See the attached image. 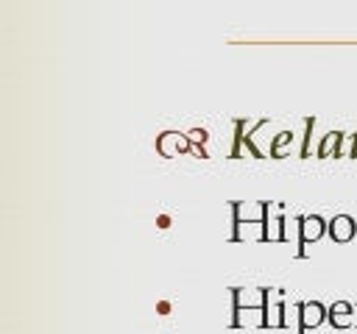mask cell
I'll return each mask as SVG.
<instances>
[{
    "label": "cell",
    "instance_id": "1",
    "mask_svg": "<svg viewBox=\"0 0 357 334\" xmlns=\"http://www.w3.org/2000/svg\"><path fill=\"white\" fill-rule=\"evenodd\" d=\"M298 228H301V237H298L296 256L304 259V256H307V245H310V242H318V239L326 234L329 220H324L321 214H301V217H298Z\"/></svg>",
    "mask_w": 357,
    "mask_h": 334
},
{
    "label": "cell",
    "instance_id": "2",
    "mask_svg": "<svg viewBox=\"0 0 357 334\" xmlns=\"http://www.w3.org/2000/svg\"><path fill=\"white\" fill-rule=\"evenodd\" d=\"M153 148L159 150V156L173 159V156L190 153L192 142H190V139H187V134H181V131H162V134L153 139Z\"/></svg>",
    "mask_w": 357,
    "mask_h": 334
},
{
    "label": "cell",
    "instance_id": "3",
    "mask_svg": "<svg viewBox=\"0 0 357 334\" xmlns=\"http://www.w3.org/2000/svg\"><path fill=\"white\" fill-rule=\"evenodd\" d=\"M329 317V309L321 301H298V334H307L310 328L321 326Z\"/></svg>",
    "mask_w": 357,
    "mask_h": 334
},
{
    "label": "cell",
    "instance_id": "4",
    "mask_svg": "<svg viewBox=\"0 0 357 334\" xmlns=\"http://www.w3.org/2000/svg\"><path fill=\"white\" fill-rule=\"evenodd\" d=\"M268 203L262 200H234L231 203V220L237 223H265Z\"/></svg>",
    "mask_w": 357,
    "mask_h": 334
},
{
    "label": "cell",
    "instance_id": "5",
    "mask_svg": "<svg viewBox=\"0 0 357 334\" xmlns=\"http://www.w3.org/2000/svg\"><path fill=\"white\" fill-rule=\"evenodd\" d=\"M265 328H287V303L282 301L279 289L268 292V303H265Z\"/></svg>",
    "mask_w": 357,
    "mask_h": 334
},
{
    "label": "cell",
    "instance_id": "6",
    "mask_svg": "<svg viewBox=\"0 0 357 334\" xmlns=\"http://www.w3.org/2000/svg\"><path fill=\"white\" fill-rule=\"evenodd\" d=\"M231 328H265V306H243L231 309Z\"/></svg>",
    "mask_w": 357,
    "mask_h": 334
},
{
    "label": "cell",
    "instance_id": "7",
    "mask_svg": "<svg viewBox=\"0 0 357 334\" xmlns=\"http://www.w3.org/2000/svg\"><path fill=\"white\" fill-rule=\"evenodd\" d=\"M326 237L332 239V242H351L354 237H357V220L354 217H349V214H335L332 220H329V228H326Z\"/></svg>",
    "mask_w": 357,
    "mask_h": 334
},
{
    "label": "cell",
    "instance_id": "8",
    "mask_svg": "<svg viewBox=\"0 0 357 334\" xmlns=\"http://www.w3.org/2000/svg\"><path fill=\"white\" fill-rule=\"evenodd\" d=\"M268 292L265 287H251V289H243V287H231V309H243V306H265L268 303Z\"/></svg>",
    "mask_w": 357,
    "mask_h": 334
},
{
    "label": "cell",
    "instance_id": "9",
    "mask_svg": "<svg viewBox=\"0 0 357 334\" xmlns=\"http://www.w3.org/2000/svg\"><path fill=\"white\" fill-rule=\"evenodd\" d=\"M329 326L332 328H349V326H357V306H351L349 301H335L329 306Z\"/></svg>",
    "mask_w": 357,
    "mask_h": 334
},
{
    "label": "cell",
    "instance_id": "10",
    "mask_svg": "<svg viewBox=\"0 0 357 334\" xmlns=\"http://www.w3.org/2000/svg\"><path fill=\"white\" fill-rule=\"evenodd\" d=\"M282 203H268V217H265V234L262 242H284V223L287 217H276Z\"/></svg>",
    "mask_w": 357,
    "mask_h": 334
},
{
    "label": "cell",
    "instance_id": "11",
    "mask_svg": "<svg viewBox=\"0 0 357 334\" xmlns=\"http://www.w3.org/2000/svg\"><path fill=\"white\" fill-rule=\"evenodd\" d=\"M262 125V120H234V142H231V153H229V159H240L243 156V148H245V139H248V134L254 131V128H259Z\"/></svg>",
    "mask_w": 357,
    "mask_h": 334
},
{
    "label": "cell",
    "instance_id": "12",
    "mask_svg": "<svg viewBox=\"0 0 357 334\" xmlns=\"http://www.w3.org/2000/svg\"><path fill=\"white\" fill-rule=\"evenodd\" d=\"M343 139H346V131H329L324 134V139L318 142V159H340V148H343Z\"/></svg>",
    "mask_w": 357,
    "mask_h": 334
},
{
    "label": "cell",
    "instance_id": "13",
    "mask_svg": "<svg viewBox=\"0 0 357 334\" xmlns=\"http://www.w3.org/2000/svg\"><path fill=\"white\" fill-rule=\"evenodd\" d=\"M293 139H296L293 131H279L273 136V142H271V159H284L287 150H290V145H293Z\"/></svg>",
    "mask_w": 357,
    "mask_h": 334
},
{
    "label": "cell",
    "instance_id": "14",
    "mask_svg": "<svg viewBox=\"0 0 357 334\" xmlns=\"http://www.w3.org/2000/svg\"><path fill=\"white\" fill-rule=\"evenodd\" d=\"M312 128H315V117H307L304 120V139H301V148H298V156H310V142H312Z\"/></svg>",
    "mask_w": 357,
    "mask_h": 334
},
{
    "label": "cell",
    "instance_id": "15",
    "mask_svg": "<svg viewBox=\"0 0 357 334\" xmlns=\"http://www.w3.org/2000/svg\"><path fill=\"white\" fill-rule=\"evenodd\" d=\"M187 134V139L192 142V145H206V139H209V134L204 131V128H190V131H184Z\"/></svg>",
    "mask_w": 357,
    "mask_h": 334
},
{
    "label": "cell",
    "instance_id": "16",
    "mask_svg": "<svg viewBox=\"0 0 357 334\" xmlns=\"http://www.w3.org/2000/svg\"><path fill=\"white\" fill-rule=\"evenodd\" d=\"M190 153H192V156H198V159H206V156H209L204 145H192V148H190Z\"/></svg>",
    "mask_w": 357,
    "mask_h": 334
},
{
    "label": "cell",
    "instance_id": "17",
    "mask_svg": "<svg viewBox=\"0 0 357 334\" xmlns=\"http://www.w3.org/2000/svg\"><path fill=\"white\" fill-rule=\"evenodd\" d=\"M156 312H159V315H170V301H159V303H156Z\"/></svg>",
    "mask_w": 357,
    "mask_h": 334
},
{
    "label": "cell",
    "instance_id": "18",
    "mask_svg": "<svg viewBox=\"0 0 357 334\" xmlns=\"http://www.w3.org/2000/svg\"><path fill=\"white\" fill-rule=\"evenodd\" d=\"M156 225H159V228H167V225H170V214H159V217H156Z\"/></svg>",
    "mask_w": 357,
    "mask_h": 334
}]
</instances>
